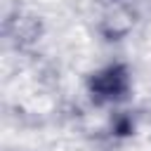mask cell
Instances as JSON below:
<instances>
[{
    "mask_svg": "<svg viewBox=\"0 0 151 151\" xmlns=\"http://www.w3.org/2000/svg\"><path fill=\"white\" fill-rule=\"evenodd\" d=\"M87 90L94 104H111L120 101L130 92V71L125 64H109L94 71L87 80Z\"/></svg>",
    "mask_w": 151,
    "mask_h": 151,
    "instance_id": "6da1fadb",
    "label": "cell"
}]
</instances>
